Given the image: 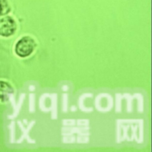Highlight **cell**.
<instances>
[{
  "mask_svg": "<svg viewBox=\"0 0 152 152\" xmlns=\"http://www.w3.org/2000/svg\"><path fill=\"white\" fill-rule=\"evenodd\" d=\"M13 94V88L8 83L0 81V101L6 102Z\"/></svg>",
  "mask_w": 152,
  "mask_h": 152,
  "instance_id": "obj_3",
  "label": "cell"
},
{
  "mask_svg": "<svg viewBox=\"0 0 152 152\" xmlns=\"http://www.w3.org/2000/svg\"><path fill=\"white\" fill-rule=\"evenodd\" d=\"M10 10V5L7 0H0V16L7 15Z\"/></svg>",
  "mask_w": 152,
  "mask_h": 152,
  "instance_id": "obj_4",
  "label": "cell"
},
{
  "mask_svg": "<svg viewBox=\"0 0 152 152\" xmlns=\"http://www.w3.org/2000/svg\"><path fill=\"white\" fill-rule=\"evenodd\" d=\"M37 47L35 40L31 37H23L21 38L15 46V52L19 57L25 58L32 54Z\"/></svg>",
  "mask_w": 152,
  "mask_h": 152,
  "instance_id": "obj_1",
  "label": "cell"
},
{
  "mask_svg": "<svg viewBox=\"0 0 152 152\" xmlns=\"http://www.w3.org/2000/svg\"><path fill=\"white\" fill-rule=\"evenodd\" d=\"M17 28L16 22L11 16L0 19V36L8 37L15 34Z\"/></svg>",
  "mask_w": 152,
  "mask_h": 152,
  "instance_id": "obj_2",
  "label": "cell"
}]
</instances>
